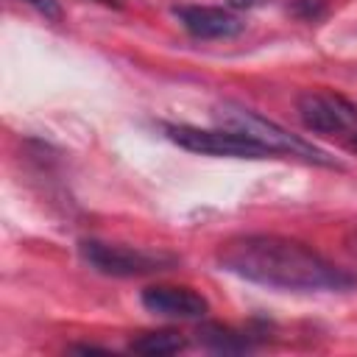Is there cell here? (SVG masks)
<instances>
[{
    "label": "cell",
    "mask_w": 357,
    "mask_h": 357,
    "mask_svg": "<svg viewBox=\"0 0 357 357\" xmlns=\"http://www.w3.org/2000/svg\"><path fill=\"white\" fill-rule=\"evenodd\" d=\"M296 112L310 131L318 134H337V131H357V103L337 92H315L307 89L296 98Z\"/></svg>",
    "instance_id": "cell-5"
},
{
    "label": "cell",
    "mask_w": 357,
    "mask_h": 357,
    "mask_svg": "<svg viewBox=\"0 0 357 357\" xmlns=\"http://www.w3.org/2000/svg\"><path fill=\"white\" fill-rule=\"evenodd\" d=\"M349 148H351V151H357V134L351 137V142H349Z\"/></svg>",
    "instance_id": "cell-13"
},
{
    "label": "cell",
    "mask_w": 357,
    "mask_h": 357,
    "mask_svg": "<svg viewBox=\"0 0 357 357\" xmlns=\"http://www.w3.org/2000/svg\"><path fill=\"white\" fill-rule=\"evenodd\" d=\"M187 346V337L173 329H159V332H145L128 343V351L134 354H148V357H165V354H178Z\"/></svg>",
    "instance_id": "cell-8"
},
{
    "label": "cell",
    "mask_w": 357,
    "mask_h": 357,
    "mask_svg": "<svg viewBox=\"0 0 357 357\" xmlns=\"http://www.w3.org/2000/svg\"><path fill=\"white\" fill-rule=\"evenodd\" d=\"M73 351H84V354H89V351H106V349H100V346H73Z\"/></svg>",
    "instance_id": "cell-12"
},
{
    "label": "cell",
    "mask_w": 357,
    "mask_h": 357,
    "mask_svg": "<svg viewBox=\"0 0 357 357\" xmlns=\"http://www.w3.org/2000/svg\"><path fill=\"white\" fill-rule=\"evenodd\" d=\"M215 117L223 123V128H231V131H240L257 142H262L265 148H271L273 153H290V156H301L307 162H315V165H324V167H337V162L324 153L321 148H315L312 142L290 134L287 128H282L279 123L240 106V103H231V100H223L215 112Z\"/></svg>",
    "instance_id": "cell-2"
},
{
    "label": "cell",
    "mask_w": 357,
    "mask_h": 357,
    "mask_svg": "<svg viewBox=\"0 0 357 357\" xmlns=\"http://www.w3.org/2000/svg\"><path fill=\"white\" fill-rule=\"evenodd\" d=\"M78 251L89 268H95L98 273H106V276H145V273H156V271L176 265L173 254L145 251V248L103 243V240H81Z\"/></svg>",
    "instance_id": "cell-4"
},
{
    "label": "cell",
    "mask_w": 357,
    "mask_h": 357,
    "mask_svg": "<svg viewBox=\"0 0 357 357\" xmlns=\"http://www.w3.org/2000/svg\"><path fill=\"white\" fill-rule=\"evenodd\" d=\"M293 11H296L301 20H318V17L326 11V3H324V0H296V3H293Z\"/></svg>",
    "instance_id": "cell-10"
},
{
    "label": "cell",
    "mask_w": 357,
    "mask_h": 357,
    "mask_svg": "<svg viewBox=\"0 0 357 357\" xmlns=\"http://www.w3.org/2000/svg\"><path fill=\"white\" fill-rule=\"evenodd\" d=\"M25 3H31L39 14H45L47 20H59L61 17V8H59V3L56 0H25Z\"/></svg>",
    "instance_id": "cell-11"
},
{
    "label": "cell",
    "mask_w": 357,
    "mask_h": 357,
    "mask_svg": "<svg viewBox=\"0 0 357 357\" xmlns=\"http://www.w3.org/2000/svg\"><path fill=\"white\" fill-rule=\"evenodd\" d=\"M100 3H114V6H117V3H120V0H100Z\"/></svg>",
    "instance_id": "cell-14"
},
{
    "label": "cell",
    "mask_w": 357,
    "mask_h": 357,
    "mask_svg": "<svg viewBox=\"0 0 357 357\" xmlns=\"http://www.w3.org/2000/svg\"><path fill=\"white\" fill-rule=\"evenodd\" d=\"M218 265L245 282L276 290H349L357 276L329 262L307 243L282 234H240L220 243Z\"/></svg>",
    "instance_id": "cell-1"
},
{
    "label": "cell",
    "mask_w": 357,
    "mask_h": 357,
    "mask_svg": "<svg viewBox=\"0 0 357 357\" xmlns=\"http://www.w3.org/2000/svg\"><path fill=\"white\" fill-rule=\"evenodd\" d=\"M178 22L198 39H229L243 31V22L218 6H178L173 8Z\"/></svg>",
    "instance_id": "cell-7"
},
{
    "label": "cell",
    "mask_w": 357,
    "mask_h": 357,
    "mask_svg": "<svg viewBox=\"0 0 357 357\" xmlns=\"http://www.w3.org/2000/svg\"><path fill=\"white\" fill-rule=\"evenodd\" d=\"M142 307L162 318H184L195 321L209 312V301L195 293L192 287H176V284H153L142 290Z\"/></svg>",
    "instance_id": "cell-6"
},
{
    "label": "cell",
    "mask_w": 357,
    "mask_h": 357,
    "mask_svg": "<svg viewBox=\"0 0 357 357\" xmlns=\"http://www.w3.org/2000/svg\"><path fill=\"white\" fill-rule=\"evenodd\" d=\"M165 134L170 142H176L184 151L204 153V156H229V159H268L273 156L271 148L262 142L231 131V128H195L184 123H167Z\"/></svg>",
    "instance_id": "cell-3"
},
{
    "label": "cell",
    "mask_w": 357,
    "mask_h": 357,
    "mask_svg": "<svg viewBox=\"0 0 357 357\" xmlns=\"http://www.w3.org/2000/svg\"><path fill=\"white\" fill-rule=\"evenodd\" d=\"M198 340L212 349V351H223V354H231V351H248L251 349V340L229 326H220V324H201L198 326Z\"/></svg>",
    "instance_id": "cell-9"
}]
</instances>
